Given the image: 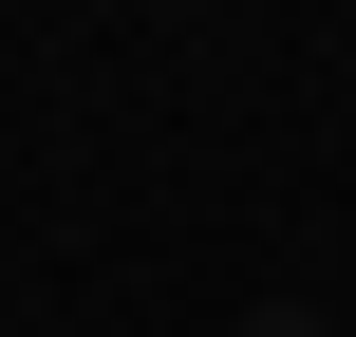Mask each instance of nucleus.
<instances>
[{"label": "nucleus", "mask_w": 356, "mask_h": 337, "mask_svg": "<svg viewBox=\"0 0 356 337\" xmlns=\"http://www.w3.org/2000/svg\"><path fill=\"white\" fill-rule=\"evenodd\" d=\"M244 337H319V319H300V300H263V319H244Z\"/></svg>", "instance_id": "nucleus-1"}]
</instances>
